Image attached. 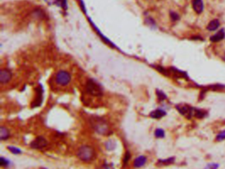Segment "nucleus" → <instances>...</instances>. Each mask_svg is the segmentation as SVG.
<instances>
[{"instance_id":"nucleus-5","label":"nucleus","mask_w":225,"mask_h":169,"mask_svg":"<svg viewBox=\"0 0 225 169\" xmlns=\"http://www.w3.org/2000/svg\"><path fill=\"white\" fill-rule=\"evenodd\" d=\"M71 81V75L66 71H59L56 75V81L60 85L65 86Z\"/></svg>"},{"instance_id":"nucleus-9","label":"nucleus","mask_w":225,"mask_h":169,"mask_svg":"<svg viewBox=\"0 0 225 169\" xmlns=\"http://www.w3.org/2000/svg\"><path fill=\"white\" fill-rule=\"evenodd\" d=\"M224 37H225V31L223 29H222L219 31H218L215 34L213 35L211 37L210 40L213 42H217L223 40L224 39Z\"/></svg>"},{"instance_id":"nucleus-15","label":"nucleus","mask_w":225,"mask_h":169,"mask_svg":"<svg viewBox=\"0 0 225 169\" xmlns=\"http://www.w3.org/2000/svg\"><path fill=\"white\" fill-rule=\"evenodd\" d=\"M7 149L11 151L13 154L15 155H17V154H20L21 153V151H20L19 148L15 147H13V146H8Z\"/></svg>"},{"instance_id":"nucleus-12","label":"nucleus","mask_w":225,"mask_h":169,"mask_svg":"<svg viewBox=\"0 0 225 169\" xmlns=\"http://www.w3.org/2000/svg\"><path fill=\"white\" fill-rule=\"evenodd\" d=\"M219 26H220L219 21L217 19H214L209 22V23L207 25V30L210 31H214L216 30L218 28Z\"/></svg>"},{"instance_id":"nucleus-2","label":"nucleus","mask_w":225,"mask_h":169,"mask_svg":"<svg viewBox=\"0 0 225 169\" xmlns=\"http://www.w3.org/2000/svg\"><path fill=\"white\" fill-rule=\"evenodd\" d=\"M176 108L179 111V112H180L183 116H186L187 118H190L193 116H196L197 118H203L207 114L204 111L192 108L188 105H178Z\"/></svg>"},{"instance_id":"nucleus-22","label":"nucleus","mask_w":225,"mask_h":169,"mask_svg":"<svg viewBox=\"0 0 225 169\" xmlns=\"http://www.w3.org/2000/svg\"><path fill=\"white\" fill-rule=\"evenodd\" d=\"M100 169H114V168L111 165H108V164H104Z\"/></svg>"},{"instance_id":"nucleus-3","label":"nucleus","mask_w":225,"mask_h":169,"mask_svg":"<svg viewBox=\"0 0 225 169\" xmlns=\"http://www.w3.org/2000/svg\"><path fill=\"white\" fill-rule=\"evenodd\" d=\"M95 155V151L93 148L88 145L80 147L77 152V155L80 160L84 162H88L93 159Z\"/></svg>"},{"instance_id":"nucleus-17","label":"nucleus","mask_w":225,"mask_h":169,"mask_svg":"<svg viewBox=\"0 0 225 169\" xmlns=\"http://www.w3.org/2000/svg\"><path fill=\"white\" fill-rule=\"evenodd\" d=\"M216 139L218 141H223V140L225 139V131H221V133L218 134V135L217 136Z\"/></svg>"},{"instance_id":"nucleus-14","label":"nucleus","mask_w":225,"mask_h":169,"mask_svg":"<svg viewBox=\"0 0 225 169\" xmlns=\"http://www.w3.org/2000/svg\"><path fill=\"white\" fill-rule=\"evenodd\" d=\"M174 162V158L171 157V158H166V159H164V160H159L158 164H160L161 166L169 165H170V164H172Z\"/></svg>"},{"instance_id":"nucleus-18","label":"nucleus","mask_w":225,"mask_h":169,"mask_svg":"<svg viewBox=\"0 0 225 169\" xmlns=\"http://www.w3.org/2000/svg\"><path fill=\"white\" fill-rule=\"evenodd\" d=\"M156 93H157V96H158L159 100H164V99L166 98V97L165 96V94L163 93V92L160 91H157Z\"/></svg>"},{"instance_id":"nucleus-16","label":"nucleus","mask_w":225,"mask_h":169,"mask_svg":"<svg viewBox=\"0 0 225 169\" xmlns=\"http://www.w3.org/2000/svg\"><path fill=\"white\" fill-rule=\"evenodd\" d=\"M155 135L157 138H163L164 137V131L162 129H157L155 131Z\"/></svg>"},{"instance_id":"nucleus-6","label":"nucleus","mask_w":225,"mask_h":169,"mask_svg":"<svg viewBox=\"0 0 225 169\" xmlns=\"http://www.w3.org/2000/svg\"><path fill=\"white\" fill-rule=\"evenodd\" d=\"M47 145H48V142L44 137L43 136H38L30 143V145L33 149H43Z\"/></svg>"},{"instance_id":"nucleus-21","label":"nucleus","mask_w":225,"mask_h":169,"mask_svg":"<svg viewBox=\"0 0 225 169\" xmlns=\"http://www.w3.org/2000/svg\"><path fill=\"white\" fill-rule=\"evenodd\" d=\"M218 167V165L217 164H209V165L207 166V167L206 168V169L209 168V169H216Z\"/></svg>"},{"instance_id":"nucleus-8","label":"nucleus","mask_w":225,"mask_h":169,"mask_svg":"<svg viewBox=\"0 0 225 169\" xmlns=\"http://www.w3.org/2000/svg\"><path fill=\"white\" fill-rule=\"evenodd\" d=\"M192 7L197 13H201L204 8L203 0H192Z\"/></svg>"},{"instance_id":"nucleus-23","label":"nucleus","mask_w":225,"mask_h":169,"mask_svg":"<svg viewBox=\"0 0 225 169\" xmlns=\"http://www.w3.org/2000/svg\"><path fill=\"white\" fill-rule=\"evenodd\" d=\"M224 60H225V56H224Z\"/></svg>"},{"instance_id":"nucleus-13","label":"nucleus","mask_w":225,"mask_h":169,"mask_svg":"<svg viewBox=\"0 0 225 169\" xmlns=\"http://www.w3.org/2000/svg\"><path fill=\"white\" fill-rule=\"evenodd\" d=\"M10 133L9 130L4 126H2L0 128V139L1 140H6L9 138Z\"/></svg>"},{"instance_id":"nucleus-19","label":"nucleus","mask_w":225,"mask_h":169,"mask_svg":"<svg viewBox=\"0 0 225 169\" xmlns=\"http://www.w3.org/2000/svg\"><path fill=\"white\" fill-rule=\"evenodd\" d=\"M170 16H171V18H172V21H178V20L180 19L179 15H178L176 13H175V12H171Z\"/></svg>"},{"instance_id":"nucleus-11","label":"nucleus","mask_w":225,"mask_h":169,"mask_svg":"<svg viewBox=\"0 0 225 169\" xmlns=\"http://www.w3.org/2000/svg\"><path fill=\"white\" fill-rule=\"evenodd\" d=\"M166 114V112L163 110L157 109V110H155L153 111V112H151L150 114V116L153 118L159 119L160 118H163V116H164Z\"/></svg>"},{"instance_id":"nucleus-10","label":"nucleus","mask_w":225,"mask_h":169,"mask_svg":"<svg viewBox=\"0 0 225 169\" xmlns=\"http://www.w3.org/2000/svg\"><path fill=\"white\" fill-rule=\"evenodd\" d=\"M146 162V158L145 156H139L135 158L134 161L133 165L135 168H140L145 165V164Z\"/></svg>"},{"instance_id":"nucleus-7","label":"nucleus","mask_w":225,"mask_h":169,"mask_svg":"<svg viewBox=\"0 0 225 169\" xmlns=\"http://www.w3.org/2000/svg\"><path fill=\"white\" fill-rule=\"evenodd\" d=\"M12 73L7 69H3L0 71V81L2 84L7 83L11 80Z\"/></svg>"},{"instance_id":"nucleus-4","label":"nucleus","mask_w":225,"mask_h":169,"mask_svg":"<svg viewBox=\"0 0 225 169\" xmlns=\"http://www.w3.org/2000/svg\"><path fill=\"white\" fill-rule=\"evenodd\" d=\"M87 91L92 96L99 97L102 94V89L101 85L92 79H89L86 84Z\"/></svg>"},{"instance_id":"nucleus-1","label":"nucleus","mask_w":225,"mask_h":169,"mask_svg":"<svg viewBox=\"0 0 225 169\" xmlns=\"http://www.w3.org/2000/svg\"><path fill=\"white\" fill-rule=\"evenodd\" d=\"M91 124L92 128L98 134L102 135H108L110 134V127L107 121L102 118L92 117L91 119Z\"/></svg>"},{"instance_id":"nucleus-20","label":"nucleus","mask_w":225,"mask_h":169,"mask_svg":"<svg viewBox=\"0 0 225 169\" xmlns=\"http://www.w3.org/2000/svg\"><path fill=\"white\" fill-rule=\"evenodd\" d=\"M0 163H1L2 167H6L9 165V161L6 158L2 157L1 159H0Z\"/></svg>"}]
</instances>
